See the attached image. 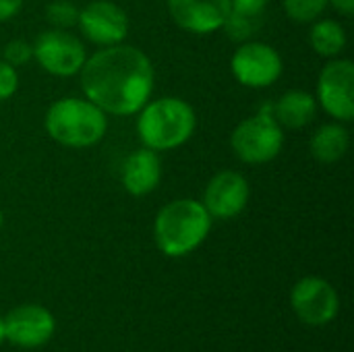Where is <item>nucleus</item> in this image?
Returning <instances> with one entry per match:
<instances>
[{"mask_svg":"<svg viewBox=\"0 0 354 352\" xmlns=\"http://www.w3.org/2000/svg\"><path fill=\"white\" fill-rule=\"evenodd\" d=\"M77 25L89 41L104 48L122 44L129 33L127 12L118 4L108 0L89 2L83 10H79Z\"/></svg>","mask_w":354,"mask_h":352,"instance_id":"obj_11","label":"nucleus"},{"mask_svg":"<svg viewBox=\"0 0 354 352\" xmlns=\"http://www.w3.org/2000/svg\"><path fill=\"white\" fill-rule=\"evenodd\" d=\"M6 342V326H4V317H0V344Z\"/></svg>","mask_w":354,"mask_h":352,"instance_id":"obj_26","label":"nucleus"},{"mask_svg":"<svg viewBox=\"0 0 354 352\" xmlns=\"http://www.w3.org/2000/svg\"><path fill=\"white\" fill-rule=\"evenodd\" d=\"M79 73L85 98L114 116L137 114L149 102L156 79L147 54L127 44L91 54Z\"/></svg>","mask_w":354,"mask_h":352,"instance_id":"obj_1","label":"nucleus"},{"mask_svg":"<svg viewBox=\"0 0 354 352\" xmlns=\"http://www.w3.org/2000/svg\"><path fill=\"white\" fill-rule=\"evenodd\" d=\"M317 106L319 104L311 93L290 89L272 106V114L282 129H303L315 118Z\"/></svg>","mask_w":354,"mask_h":352,"instance_id":"obj_15","label":"nucleus"},{"mask_svg":"<svg viewBox=\"0 0 354 352\" xmlns=\"http://www.w3.org/2000/svg\"><path fill=\"white\" fill-rule=\"evenodd\" d=\"M160 176H162V162L158 154L149 147L133 151L124 160L120 170L122 187L135 197H143L151 193L160 185Z\"/></svg>","mask_w":354,"mask_h":352,"instance_id":"obj_14","label":"nucleus"},{"mask_svg":"<svg viewBox=\"0 0 354 352\" xmlns=\"http://www.w3.org/2000/svg\"><path fill=\"white\" fill-rule=\"evenodd\" d=\"M351 137L340 122H330L319 127L311 137V156L322 164H334L342 160L348 151Z\"/></svg>","mask_w":354,"mask_h":352,"instance_id":"obj_16","label":"nucleus"},{"mask_svg":"<svg viewBox=\"0 0 354 352\" xmlns=\"http://www.w3.org/2000/svg\"><path fill=\"white\" fill-rule=\"evenodd\" d=\"M23 6V0H0V23L12 19Z\"/></svg>","mask_w":354,"mask_h":352,"instance_id":"obj_24","label":"nucleus"},{"mask_svg":"<svg viewBox=\"0 0 354 352\" xmlns=\"http://www.w3.org/2000/svg\"><path fill=\"white\" fill-rule=\"evenodd\" d=\"M212 216L205 205L195 199H176L164 205L153 222V239L166 257H185L207 239Z\"/></svg>","mask_w":354,"mask_h":352,"instance_id":"obj_2","label":"nucleus"},{"mask_svg":"<svg viewBox=\"0 0 354 352\" xmlns=\"http://www.w3.org/2000/svg\"><path fill=\"white\" fill-rule=\"evenodd\" d=\"M330 0H282L286 15L297 23H313L328 8Z\"/></svg>","mask_w":354,"mask_h":352,"instance_id":"obj_19","label":"nucleus"},{"mask_svg":"<svg viewBox=\"0 0 354 352\" xmlns=\"http://www.w3.org/2000/svg\"><path fill=\"white\" fill-rule=\"evenodd\" d=\"M46 19L54 29H68V27L77 25L79 10L68 0H54L46 8Z\"/></svg>","mask_w":354,"mask_h":352,"instance_id":"obj_20","label":"nucleus"},{"mask_svg":"<svg viewBox=\"0 0 354 352\" xmlns=\"http://www.w3.org/2000/svg\"><path fill=\"white\" fill-rule=\"evenodd\" d=\"M230 145L245 164H266L278 158L284 147V129L274 118L272 106L239 122L230 135Z\"/></svg>","mask_w":354,"mask_h":352,"instance_id":"obj_5","label":"nucleus"},{"mask_svg":"<svg viewBox=\"0 0 354 352\" xmlns=\"http://www.w3.org/2000/svg\"><path fill=\"white\" fill-rule=\"evenodd\" d=\"M137 133L145 147L168 151L187 143L195 131V112L180 98H160L147 102L139 112Z\"/></svg>","mask_w":354,"mask_h":352,"instance_id":"obj_4","label":"nucleus"},{"mask_svg":"<svg viewBox=\"0 0 354 352\" xmlns=\"http://www.w3.org/2000/svg\"><path fill=\"white\" fill-rule=\"evenodd\" d=\"M2 224H4V216H2V212H0V228H2Z\"/></svg>","mask_w":354,"mask_h":352,"instance_id":"obj_27","label":"nucleus"},{"mask_svg":"<svg viewBox=\"0 0 354 352\" xmlns=\"http://www.w3.org/2000/svg\"><path fill=\"white\" fill-rule=\"evenodd\" d=\"M4 326H6V340L27 351L48 344L56 332L54 315L41 305L15 307L4 317Z\"/></svg>","mask_w":354,"mask_h":352,"instance_id":"obj_10","label":"nucleus"},{"mask_svg":"<svg viewBox=\"0 0 354 352\" xmlns=\"http://www.w3.org/2000/svg\"><path fill=\"white\" fill-rule=\"evenodd\" d=\"M249 197L251 189L247 178L234 170H224L207 183L201 203L212 218L232 220L247 207Z\"/></svg>","mask_w":354,"mask_h":352,"instance_id":"obj_12","label":"nucleus"},{"mask_svg":"<svg viewBox=\"0 0 354 352\" xmlns=\"http://www.w3.org/2000/svg\"><path fill=\"white\" fill-rule=\"evenodd\" d=\"M317 104L336 120L348 122L354 116V62L346 58L330 60L317 81Z\"/></svg>","mask_w":354,"mask_h":352,"instance_id":"obj_9","label":"nucleus"},{"mask_svg":"<svg viewBox=\"0 0 354 352\" xmlns=\"http://www.w3.org/2000/svg\"><path fill=\"white\" fill-rule=\"evenodd\" d=\"M290 307L305 326L322 328L336 319L340 297L328 280L305 276L290 290Z\"/></svg>","mask_w":354,"mask_h":352,"instance_id":"obj_7","label":"nucleus"},{"mask_svg":"<svg viewBox=\"0 0 354 352\" xmlns=\"http://www.w3.org/2000/svg\"><path fill=\"white\" fill-rule=\"evenodd\" d=\"M330 4L346 17H351L354 12V0H330Z\"/></svg>","mask_w":354,"mask_h":352,"instance_id":"obj_25","label":"nucleus"},{"mask_svg":"<svg viewBox=\"0 0 354 352\" xmlns=\"http://www.w3.org/2000/svg\"><path fill=\"white\" fill-rule=\"evenodd\" d=\"M263 25V17L257 15H243V12H234L230 10L222 29L228 33L230 39L234 41H249Z\"/></svg>","mask_w":354,"mask_h":352,"instance_id":"obj_18","label":"nucleus"},{"mask_svg":"<svg viewBox=\"0 0 354 352\" xmlns=\"http://www.w3.org/2000/svg\"><path fill=\"white\" fill-rule=\"evenodd\" d=\"M19 87V73L8 62L0 60V102H6Z\"/></svg>","mask_w":354,"mask_h":352,"instance_id":"obj_22","label":"nucleus"},{"mask_svg":"<svg viewBox=\"0 0 354 352\" xmlns=\"http://www.w3.org/2000/svg\"><path fill=\"white\" fill-rule=\"evenodd\" d=\"M282 56L276 48L263 41H243L230 58L234 79L251 89H263L276 83L282 75Z\"/></svg>","mask_w":354,"mask_h":352,"instance_id":"obj_8","label":"nucleus"},{"mask_svg":"<svg viewBox=\"0 0 354 352\" xmlns=\"http://www.w3.org/2000/svg\"><path fill=\"white\" fill-rule=\"evenodd\" d=\"M311 48L324 58H336L346 46V31L334 19L315 21L309 33Z\"/></svg>","mask_w":354,"mask_h":352,"instance_id":"obj_17","label":"nucleus"},{"mask_svg":"<svg viewBox=\"0 0 354 352\" xmlns=\"http://www.w3.org/2000/svg\"><path fill=\"white\" fill-rule=\"evenodd\" d=\"M168 12L180 29L207 35L222 29L230 12V0H168Z\"/></svg>","mask_w":354,"mask_h":352,"instance_id":"obj_13","label":"nucleus"},{"mask_svg":"<svg viewBox=\"0 0 354 352\" xmlns=\"http://www.w3.org/2000/svg\"><path fill=\"white\" fill-rule=\"evenodd\" d=\"M48 135L64 147H91L100 143L108 131V118L87 98H62L46 112Z\"/></svg>","mask_w":354,"mask_h":352,"instance_id":"obj_3","label":"nucleus"},{"mask_svg":"<svg viewBox=\"0 0 354 352\" xmlns=\"http://www.w3.org/2000/svg\"><path fill=\"white\" fill-rule=\"evenodd\" d=\"M266 6H268V0H230V10L243 12V15L263 17L266 15Z\"/></svg>","mask_w":354,"mask_h":352,"instance_id":"obj_23","label":"nucleus"},{"mask_svg":"<svg viewBox=\"0 0 354 352\" xmlns=\"http://www.w3.org/2000/svg\"><path fill=\"white\" fill-rule=\"evenodd\" d=\"M33 58L46 73L54 77H73L83 68L87 52L79 37L66 29L52 27L37 35L33 44Z\"/></svg>","mask_w":354,"mask_h":352,"instance_id":"obj_6","label":"nucleus"},{"mask_svg":"<svg viewBox=\"0 0 354 352\" xmlns=\"http://www.w3.org/2000/svg\"><path fill=\"white\" fill-rule=\"evenodd\" d=\"M2 56H4L2 58L4 62H8L10 66L17 68V66L25 64V62H29L33 58V46L29 41H25V39H12V41H8L4 46Z\"/></svg>","mask_w":354,"mask_h":352,"instance_id":"obj_21","label":"nucleus"}]
</instances>
